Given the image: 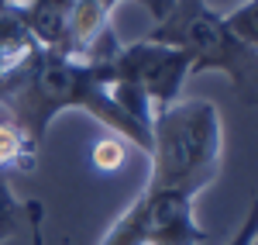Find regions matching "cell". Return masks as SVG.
Wrapping results in <instances>:
<instances>
[{"mask_svg":"<svg viewBox=\"0 0 258 245\" xmlns=\"http://www.w3.org/2000/svg\"><path fill=\"white\" fill-rule=\"evenodd\" d=\"M24 228H28V207L18 201L11 180L0 176V245L11 242L14 235H21Z\"/></svg>","mask_w":258,"mask_h":245,"instance_id":"obj_8","label":"cell"},{"mask_svg":"<svg viewBox=\"0 0 258 245\" xmlns=\"http://www.w3.org/2000/svg\"><path fill=\"white\" fill-rule=\"evenodd\" d=\"M255 231H258V193H255V201H251V207H248V214H244V221H241L238 231H234V238L227 245H251Z\"/></svg>","mask_w":258,"mask_h":245,"instance_id":"obj_11","label":"cell"},{"mask_svg":"<svg viewBox=\"0 0 258 245\" xmlns=\"http://www.w3.org/2000/svg\"><path fill=\"white\" fill-rule=\"evenodd\" d=\"M152 41L179 48L189 62V80L203 73L227 76L241 104H258V52L227 28L220 11L207 0H176L172 11L145 35Z\"/></svg>","mask_w":258,"mask_h":245,"instance_id":"obj_3","label":"cell"},{"mask_svg":"<svg viewBox=\"0 0 258 245\" xmlns=\"http://www.w3.org/2000/svg\"><path fill=\"white\" fill-rule=\"evenodd\" d=\"M193 201L197 197L179 190L145 183V190L114 218L97 245H207V231L197 221Z\"/></svg>","mask_w":258,"mask_h":245,"instance_id":"obj_4","label":"cell"},{"mask_svg":"<svg viewBox=\"0 0 258 245\" xmlns=\"http://www.w3.org/2000/svg\"><path fill=\"white\" fill-rule=\"evenodd\" d=\"M127 163V142L117 135H107L93 145V166L100 173H117L120 166Z\"/></svg>","mask_w":258,"mask_h":245,"instance_id":"obj_10","label":"cell"},{"mask_svg":"<svg viewBox=\"0 0 258 245\" xmlns=\"http://www.w3.org/2000/svg\"><path fill=\"white\" fill-rule=\"evenodd\" d=\"M41 52L45 48L28 31V24L21 21L18 11L14 7L0 11V97L38 62Z\"/></svg>","mask_w":258,"mask_h":245,"instance_id":"obj_6","label":"cell"},{"mask_svg":"<svg viewBox=\"0 0 258 245\" xmlns=\"http://www.w3.org/2000/svg\"><path fill=\"white\" fill-rule=\"evenodd\" d=\"M152 173L148 186L200 197L220 176L224 163V121L217 104L179 97L152 114Z\"/></svg>","mask_w":258,"mask_h":245,"instance_id":"obj_2","label":"cell"},{"mask_svg":"<svg viewBox=\"0 0 258 245\" xmlns=\"http://www.w3.org/2000/svg\"><path fill=\"white\" fill-rule=\"evenodd\" d=\"M224 21H227V28H231L244 45H251L258 52V0H244L241 7L227 11Z\"/></svg>","mask_w":258,"mask_h":245,"instance_id":"obj_9","label":"cell"},{"mask_svg":"<svg viewBox=\"0 0 258 245\" xmlns=\"http://www.w3.org/2000/svg\"><path fill=\"white\" fill-rule=\"evenodd\" d=\"M0 104L11 111V124H18L28 135V142H35L38 149L45 142L48 124L62 111H86L97 124H103L110 135H117L124 142H131L138 152L148 156L152 149V128L127 118L114 101L107 59H69V56L45 48L38 62L0 97Z\"/></svg>","mask_w":258,"mask_h":245,"instance_id":"obj_1","label":"cell"},{"mask_svg":"<svg viewBox=\"0 0 258 245\" xmlns=\"http://www.w3.org/2000/svg\"><path fill=\"white\" fill-rule=\"evenodd\" d=\"M24 207H28L31 245H45V207H41V201H24Z\"/></svg>","mask_w":258,"mask_h":245,"instance_id":"obj_12","label":"cell"},{"mask_svg":"<svg viewBox=\"0 0 258 245\" xmlns=\"http://www.w3.org/2000/svg\"><path fill=\"white\" fill-rule=\"evenodd\" d=\"M38 145L28 142V135L18 124L0 121V176L7 173H31L38 163Z\"/></svg>","mask_w":258,"mask_h":245,"instance_id":"obj_7","label":"cell"},{"mask_svg":"<svg viewBox=\"0 0 258 245\" xmlns=\"http://www.w3.org/2000/svg\"><path fill=\"white\" fill-rule=\"evenodd\" d=\"M251 245H258V231H255V238H251Z\"/></svg>","mask_w":258,"mask_h":245,"instance_id":"obj_13","label":"cell"},{"mask_svg":"<svg viewBox=\"0 0 258 245\" xmlns=\"http://www.w3.org/2000/svg\"><path fill=\"white\" fill-rule=\"evenodd\" d=\"M107 66H110V76L117 83L138 90L148 101L152 114L176 104L182 97L186 80H189L186 56L172 45H162L152 38H141L135 45H117V52L107 56Z\"/></svg>","mask_w":258,"mask_h":245,"instance_id":"obj_5","label":"cell"}]
</instances>
